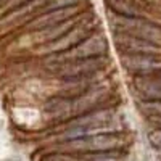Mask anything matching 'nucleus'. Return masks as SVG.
Wrapping results in <instances>:
<instances>
[{
    "label": "nucleus",
    "instance_id": "nucleus-1",
    "mask_svg": "<svg viewBox=\"0 0 161 161\" xmlns=\"http://www.w3.org/2000/svg\"><path fill=\"white\" fill-rule=\"evenodd\" d=\"M111 98H113V90L108 86H105V82L102 80L100 84L90 87L89 90L79 93L76 97L60 95L50 98L47 102L45 110L52 116V119L63 123V121H71L90 111L108 108Z\"/></svg>",
    "mask_w": 161,
    "mask_h": 161
},
{
    "label": "nucleus",
    "instance_id": "nucleus-2",
    "mask_svg": "<svg viewBox=\"0 0 161 161\" xmlns=\"http://www.w3.org/2000/svg\"><path fill=\"white\" fill-rule=\"evenodd\" d=\"M127 147V139L123 132L98 134V136L80 137L74 140L60 142V152L71 155L98 153V152H116Z\"/></svg>",
    "mask_w": 161,
    "mask_h": 161
},
{
    "label": "nucleus",
    "instance_id": "nucleus-3",
    "mask_svg": "<svg viewBox=\"0 0 161 161\" xmlns=\"http://www.w3.org/2000/svg\"><path fill=\"white\" fill-rule=\"evenodd\" d=\"M110 28L113 34H127L161 47V26L140 16H121L108 11Z\"/></svg>",
    "mask_w": 161,
    "mask_h": 161
},
{
    "label": "nucleus",
    "instance_id": "nucleus-4",
    "mask_svg": "<svg viewBox=\"0 0 161 161\" xmlns=\"http://www.w3.org/2000/svg\"><path fill=\"white\" fill-rule=\"evenodd\" d=\"M108 50V42L106 37L102 32H93L89 36L86 40H82L80 44L74 45L69 50H64L61 53H55V55H48L44 60V66L47 68H53V66L63 64L66 61H73V60H86V58H95L106 55Z\"/></svg>",
    "mask_w": 161,
    "mask_h": 161
},
{
    "label": "nucleus",
    "instance_id": "nucleus-5",
    "mask_svg": "<svg viewBox=\"0 0 161 161\" xmlns=\"http://www.w3.org/2000/svg\"><path fill=\"white\" fill-rule=\"evenodd\" d=\"M98 18H95L92 13H87L84 15V18L80 19L71 31H68L64 36H61L60 39L53 40L50 44H45V45H39L36 48V53L37 55H55V53H61L64 50H69L73 48L74 45L80 44L82 40H86L89 36H92L95 32V26L98 24L97 21Z\"/></svg>",
    "mask_w": 161,
    "mask_h": 161
},
{
    "label": "nucleus",
    "instance_id": "nucleus-6",
    "mask_svg": "<svg viewBox=\"0 0 161 161\" xmlns=\"http://www.w3.org/2000/svg\"><path fill=\"white\" fill-rule=\"evenodd\" d=\"M111 60L102 55L95 58H86V60H73V61H66L63 64L53 66L50 71H53L57 77L60 79H77V77H86V76H93L106 71V68L110 66Z\"/></svg>",
    "mask_w": 161,
    "mask_h": 161
},
{
    "label": "nucleus",
    "instance_id": "nucleus-7",
    "mask_svg": "<svg viewBox=\"0 0 161 161\" xmlns=\"http://www.w3.org/2000/svg\"><path fill=\"white\" fill-rule=\"evenodd\" d=\"M113 42L121 55H153L161 57V47L148 40L132 37L127 34H113Z\"/></svg>",
    "mask_w": 161,
    "mask_h": 161
},
{
    "label": "nucleus",
    "instance_id": "nucleus-8",
    "mask_svg": "<svg viewBox=\"0 0 161 161\" xmlns=\"http://www.w3.org/2000/svg\"><path fill=\"white\" fill-rule=\"evenodd\" d=\"M121 64L130 76L161 73V57L153 55H121Z\"/></svg>",
    "mask_w": 161,
    "mask_h": 161
},
{
    "label": "nucleus",
    "instance_id": "nucleus-9",
    "mask_svg": "<svg viewBox=\"0 0 161 161\" xmlns=\"http://www.w3.org/2000/svg\"><path fill=\"white\" fill-rule=\"evenodd\" d=\"M80 13H82V7L80 5L60 8V10H50V11H45V13H42V15H39L36 19L29 21L28 28L32 29V31L45 29V28H50V26L60 24V23L69 19V18H74V16L80 15Z\"/></svg>",
    "mask_w": 161,
    "mask_h": 161
},
{
    "label": "nucleus",
    "instance_id": "nucleus-10",
    "mask_svg": "<svg viewBox=\"0 0 161 161\" xmlns=\"http://www.w3.org/2000/svg\"><path fill=\"white\" fill-rule=\"evenodd\" d=\"M84 18V15L80 13V15L74 16V18H69L66 19L60 24H55V26H50V28H45V29H39V31H34L32 32V40L34 44L37 45H45V44H50L53 40L60 39L61 36H64L68 31H71L74 26Z\"/></svg>",
    "mask_w": 161,
    "mask_h": 161
},
{
    "label": "nucleus",
    "instance_id": "nucleus-11",
    "mask_svg": "<svg viewBox=\"0 0 161 161\" xmlns=\"http://www.w3.org/2000/svg\"><path fill=\"white\" fill-rule=\"evenodd\" d=\"M105 3L110 7V11L121 16H139L140 8L139 5L129 2V0H105Z\"/></svg>",
    "mask_w": 161,
    "mask_h": 161
},
{
    "label": "nucleus",
    "instance_id": "nucleus-12",
    "mask_svg": "<svg viewBox=\"0 0 161 161\" xmlns=\"http://www.w3.org/2000/svg\"><path fill=\"white\" fill-rule=\"evenodd\" d=\"M74 161H124V153L123 150L82 153V155H74Z\"/></svg>",
    "mask_w": 161,
    "mask_h": 161
},
{
    "label": "nucleus",
    "instance_id": "nucleus-13",
    "mask_svg": "<svg viewBox=\"0 0 161 161\" xmlns=\"http://www.w3.org/2000/svg\"><path fill=\"white\" fill-rule=\"evenodd\" d=\"M140 111L147 116H161V100H153V102H139Z\"/></svg>",
    "mask_w": 161,
    "mask_h": 161
},
{
    "label": "nucleus",
    "instance_id": "nucleus-14",
    "mask_svg": "<svg viewBox=\"0 0 161 161\" xmlns=\"http://www.w3.org/2000/svg\"><path fill=\"white\" fill-rule=\"evenodd\" d=\"M84 0H48L45 3L42 13L45 11H50V10H60V8H68V7H76V5H80Z\"/></svg>",
    "mask_w": 161,
    "mask_h": 161
},
{
    "label": "nucleus",
    "instance_id": "nucleus-15",
    "mask_svg": "<svg viewBox=\"0 0 161 161\" xmlns=\"http://www.w3.org/2000/svg\"><path fill=\"white\" fill-rule=\"evenodd\" d=\"M44 161H74V155L71 153H63V152H58V153H50L44 158Z\"/></svg>",
    "mask_w": 161,
    "mask_h": 161
},
{
    "label": "nucleus",
    "instance_id": "nucleus-16",
    "mask_svg": "<svg viewBox=\"0 0 161 161\" xmlns=\"http://www.w3.org/2000/svg\"><path fill=\"white\" fill-rule=\"evenodd\" d=\"M148 140L158 152H161V129H152Z\"/></svg>",
    "mask_w": 161,
    "mask_h": 161
},
{
    "label": "nucleus",
    "instance_id": "nucleus-17",
    "mask_svg": "<svg viewBox=\"0 0 161 161\" xmlns=\"http://www.w3.org/2000/svg\"><path fill=\"white\" fill-rule=\"evenodd\" d=\"M129 2H132V3H136V5H139V7H140V5L143 3L142 0H129Z\"/></svg>",
    "mask_w": 161,
    "mask_h": 161
},
{
    "label": "nucleus",
    "instance_id": "nucleus-18",
    "mask_svg": "<svg viewBox=\"0 0 161 161\" xmlns=\"http://www.w3.org/2000/svg\"><path fill=\"white\" fill-rule=\"evenodd\" d=\"M158 74H159V76H161V73H158Z\"/></svg>",
    "mask_w": 161,
    "mask_h": 161
},
{
    "label": "nucleus",
    "instance_id": "nucleus-19",
    "mask_svg": "<svg viewBox=\"0 0 161 161\" xmlns=\"http://www.w3.org/2000/svg\"><path fill=\"white\" fill-rule=\"evenodd\" d=\"M159 155H161V152H159Z\"/></svg>",
    "mask_w": 161,
    "mask_h": 161
}]
</instances>
